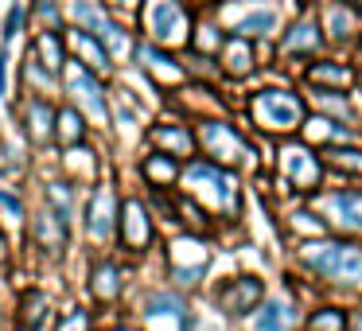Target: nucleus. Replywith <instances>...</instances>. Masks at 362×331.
<instances>
[{
    "instance_id": "22",
    "label": "nucleus",
    "mask_w": 362,
    "mask_h": 331,
    "mask_svg": "<svg viewBox=\"0 0 362 331\" xmlns=\"http://www.w3.org/2000/svg\"><path fill=\"white\" fill-rule=\"evenodd\" d=\"M152 144L156 149H168V152H175V156H191V133L183 125H156L152 129Z\"/></svg>"
},
{
    "instance_id": "32",
    "label": "nucleus",
    "mask_w": 362,
    "mask_h": 331,
    "mask_svg": "<svg viewBox=\"0 0 362 331\" xmlns=\"http://www.w3.org/2000/svg\"><path fill=\"white\" fill-rule=\"evenodd\" d=\"M148 315H183V300L172 292H156L148 300Z\"/></svg>"
},
{
    "instance_id": "10",
    "label": "nucleus",
    "mask_w": 362,
    "mask_h": 331,
    "mask_svg": "<svg viewBox=\"0 0 362 331\" xmlns=\"http://www.w3.org/2000/svg\"><path fill=\"white\" fill-rule=\"evenodd\" d=\"M121 238H125V245L133 253H141V250H148V242H152V219H148V211H144V203L141 199H129L125 207H121Z\"/></svg>"
},
{
    "instance_id": "16",
    "label": "nucleus",
    "mask_w": 362,
    "mask_h": 331,
    "mask_svg": "<svg viewBox=\"0 0 362 331\" xmlns=\"http://www.w3.org/2000/svg\"><path fill=\"white\" fill-rule=\"evenodd\" d=\"M71 47L78 51L82 55V63L90 66V71H110V51L102 47V40H98V35H90V32H82V28H74L71 32Z\"/></svg>"
},
{
    "instance_id": "36",
    "label": "nucleus",
    "mask_w": 362,
    "mask_h": 331,
    "mask_svg": "<svg viewBox=\"0 0 362 331\" xmlns=\"http://www.w3.org/2000/svg\"><path fill=\"white\" fill-rule=\"evenodd\" d=\"M43 304H47V300H43L40 292H35V296L28 300V312H24V320H28V323H40V320H43Z\"/></svg>"
},
{
    "instance_id": "34",
    "label": "nucleus",
    "mask_w": 362,
    "mask_h": 331,
    "mask_svg": "<svg viewBox=\"0 0 362 331\" xmlns=\"http://www.w3.org/2000/svg\"><path fill=\"white\" fill-rule=\"evenodd\" d=\"M47 199H51V211L59 214V219H71V187L66 183H51L47 187Z\"/></svg>"
},
{
    "instance_id": "44",
    "label": "nucleus",
    "mask_w": 362,
    "mask_h": 331,
    "mask_svg": "<svg viewBox=\"0 0 362 331\" xmlns=\"http://www.w3.org/2000/svg\"><path fill=\"white\" fill-rule=\"evenodd\" d=\"M113 4H129V0H113Z\"/></svg>"
},
{
    "instance_id": "28",
    "label": "nucleus",
    "mask_w": 362,
    "mask_h": 331,
    "mask_svg": "<svg viewBox=\"0 0 362 331\" xmlns=\"http://www.w3.org/2000/svg\"><path fill=\"white\" fill-rule=\"evenodd\" d=\"M304 133L312 137V141H346V129H339L335 121H327V117H315V121H308L304 125Z\"/></svg>"
},
{
    "instance_id": "14",
    "label": "nucleus",
    "mask_w": 362,
    "mask_h": 331,
    "mask_svg": "<svg viewBox=\"0 0 362 331\" xmlns=\"http://www.w3.org/2000/svg\"><path fill=\"white\" fill-rule=\"evenodd\" d=\"M323 28H327V35L335 43H351L354 35H358V28H362V20H358V12L354 8H346V4H327V12H323Z\"/></svg>"
},
{
    "instance_id": "41",
    "label": "nucleus",
    "mask_w": 362,
    "mask_h": 331,
    "mask_svg": "<svg viewBox=\"0 0 362 331\" xmlns=\"http://www.w3.org/2000/svg\"><path fill=\"white\" fill-rule=\"evenodd\" d=\"M199 331H222L218 323H199Z\"/></svg>"
},
{
    "instance_id": "21",
    "label": "nucleus",
    "mask_w": 362,
    "mask_h": 331,
    "mask_svg": "<svg viewBox=\"0 0 362 331\" xmlns=\"http://www.w3.org/2000/svg\"><path fill=\"white\" fill-rule=\"evenodd\" d=\"M35 242H40L47 253H59V250H63V242H66V222L59 219L55 211H47L40 222H35Z\"/></svg>"
},
{
    "instance_id": "5",
    "label": "nucleus",
    "mask_w": 362,
    "mask_h": 331,
    "mask_svg": "<svg viewBox=\"0 0 362 331\" xmlns=\"http://www.w3.org/2000/svg\"><path fill=\"white\" fill-rule=\"evenodd\" d=\"M199 141H203L206 156H214L218 164H238L242 156H250L245 141L234 133V125H226V121H203V125H199Z\"/></svg>"
},
{
    "instance_id": "2",
    "label": "nucleus",
    "mask_w": 362,
    "mask_h": 331,
    "mask_svg": "<svg viewBox=\"0 0 362 331\" xmlns=\"http://www.w3.org/2000/svg\"><path fill=\"white\" fill-rule=\"evenodd\" d=\"M187 191L191 199L206 207V211H218V214H238V183L230 172H222L218 164H206V160H191L187 172Z\"/></svg>"
},
{
    "instance_id": "35",
    "label": "nucleus",
    "mask_w": 362,
    "mask_h": 331,
    "mask_svg": "<svg viewBox=\"0 0 362 331\" xmlns=\"http://www.w3.org/2000/svg\"><path fill=\"white\" fill-rule=\"evenodd\" d=\"M55 331H90V312H71Z\"/></svg>"
},
{
    "instance_id": "6",
    "label": "nucleus",
    "mask_w": 362,
    "mask_h": 331,
    "mask_svg": "<svg viewBox=\"0 0 362 331\" xmlns=\"http://www.w3.org/2000/svg\"><path fill=\"white\" fill-rule=\"evenodd\" d=\"M323 226H339L346 234H362V191H331L320 199Z\"/></svg>"
},
{
    "instance_id": "17",
    "label": "nucleus",
    "mask_w": 362,
    "mask_h": 331,
    "mask_svg": "<svg viewBox=\"0 0 362 331\" xmlns=\"http://www.w3.org/2000/svg\"><path fill=\"white\" fill-rule=\"evenodd\" d=\"M320 43H323V35L315 28V20H300L284 35V55H312V51H320Z\"/></svg>"
},
{
    "instance_id": "37",
    "label": "nucleus",
    "mask_w": 362,
    "mask_h": 331,
    "mask_svg": "<svg viewBox=\"0 0 362 331\" xmlns=\"http://www.w3.org/2000/svg\"><path fill=\"white\" fill-rule=\"evenodd\" d=\"M20 16H24L20 8H12V12H8V24H4V35H16V32H20Z\"/></svg>"
},
{
    "instance_id": "43",
    "label": "nucleus",
    "mask_w": 362,
    "mask_h": 331,
    "mask_svg": "<svg viewBox=\"0 0 362 331\" xmlns=\"http://www.w3.org/2000/svg\"><path fill=\"white\" fill-rule=\"evenodd\" d=\"M113 331H136V327H113Z\"/></svg>"
},
{
    "instance_id": "15",
    "label": "nucleus",
    "mask_w": 362,
    "mask_h": 331,
    "mask_svg": "<svg viewBox=\"0 0 362 331\" xmlns=\"http://www.w3.org/2000/svg\"><path fill=\"white\" fill-rule=\"evenodd\" d=\"M292 323H296V308L288 296L265 300V308L257 312V331H288Z\"/></svg>"
},
{
    "instance_id": "42",
    "label": "nucleus",
    "mask_w": 362,
    "mask_h": 331,
    "mask_svg": "<svg viewBox=\"0 0 362 331\" xmlns=\"http://www.w3.org/2000/svg\"><path fill=\"white\" fill-rule=\"evenodd\" d=\"M354 331H362V312H358V323H354Z\"/></svg>"
},
{
    "instance_id": "39",
    "label": "nucleus",
    "mask_w": 362,
    "mask_h": 331,
    "mask_svg": "<svg viewBox=\"0 0 362 331\" xmlns=\"http://www.w3.org/2000/svg\"><path fill=\"white\" fill-rule=\"evenodd\" d=\"M195 47H214V35H211V28H203V35H199V40H195Z\"/></svg>"
},
{
    "instance_id": "1",
    "label": "nucleus",
    "mask_w": 362,
    "mask_h": 331,
    "mask_svg": "<svg viewBox=\"0 0 362 331\" xmlns=\"http://www.w3.org/2000/svg\"><path fill=\"white\" fill-rule=\"evenodd\" d=\"M300 257L315 269L320 277L335 284H362V250L354 242H323V238H312V242L300 245Z\"/></svg>"
},
{
    "instance_id": "12",
    "label": "nucleus",
    "mask_w": 362,
    "mask_h": 331,
    "mask_svg": "<svg viewBox=\"0 0 362 331\" xmlns=\"http://www.w3.org/2000/svg\"><path fill=\"white\" fill-rule=\"evenodd\" d=\"M66 86H71V94L78 98V102L86 105V110L94 113L98 121L110 117V110H105V94H102V86H98V79L86 71V66H71V71H66Z\"/></svg>"
},
{
    "instance_id": "31",
    "label": "nucleus",
    "mask_w": 362,
    "mask_h": 331,
    "mask_svg": "<svg viewBox=\"0 0 362 331\" xmlns=\"http://www.w3.org/2000/svg\"><path fill=\"white\" fill-rule=\"evenodd\" d=\"M102 47L110 51V59H125L129 55V35L121 32L117 24H110V28H105V35H102Z\"/></svg>"
},
{
    "instance_id": "13",
    "label": "nucleus",
    "mask_w": 362,
    "mask_h": 331,
    "mask_svg": "<svg viewBox=\"0 0 362 331\" xmlns=\"http://www.w3.org/2000/svg\"><path fill=\"white\" fill-rule=\"evenodd\" d=\"M136 59H141V63H144V71H148L156 82H164V86H172V82H183V66L175 63L172 55H164L160 47H152V43L136 47Z\"/></svg>"
},
{
    "instance_id": "29",
    "label": "nucleus",
    "mask_w": 362,
    "mask_h": 331,
    "mask_svg": "<svg viewBox=\"0 0 362 331\" xmlns=\"http://www.w3.org/2000/svg\"><path fill=\"white\" fill-rule=\"evenodd\" d=\"M308 79L312 82H331V86H346V82H351V71L331 66V63H315L312 71H308Z\"/></svg>"
},
{
    "instance_id": "40",
    "label": "nucleus",
    "mask_w": 362,
    "mask_h": 331,
    "mask_svg": "<svg viewBox=\"0 0 362 331\" xmlns=\"http://www.w3.org/2000/svg\"><path fill=\"white\" fill-rule=\"evenodd\" d=\"M0 94H4V51H0Z\"/></svg>"
},
{
    "instance_id": "8",
    "label": "nucleus",
    "mask_w": 362,
    "mask_h": 331,
    "mask_svg": "<svg viewBox=\"0 0 362 331\" xmlns=\"http://www.w3.org/2000/svg\"><path fill=\"white\" fill-rule=\"evenodd\" d=\"M261 300H265V284H261L257 277H238V281H230L226 289L218 292L222 312H230V315H250V312H257Z\"/></svg>"
},
{
    "instance_id": "26",
    "label": "nucleus",
    "mask_w": 362,
    "mask_h": 331,
    "mask_svg": "<svg viewBox=\"0 0 362 331\" xmlns=\"http://www.w3.org/2000/svg\"><path fill=\"white\" fill-rule=\"evenodd\" d=\"M74 20L82 24V32H94L98 40H102V35H105V28L113 24V20L105 16V12L98 8V4H90V0H74Z\"/></svg>"
},
{
    "instance_id": "11",
    "label": "nucleus",
    "mask_w": 362,
    "mask_h": 331,
    "mask_svg": "<svg viewBox=\"0 0 362 331\" xmlns=\"http://www.w3.org/2000/svg\"><path fill=\"white\" fill-rule=\"evenodd\" d=\"M117 219H121V211H117L113 187H98V195L90 199V211H86V230L98 238V242H105V238L113 234V222Z\"/></svg>"
},
{
    "instance_id": "24",
    "label": "nucleus",
    "mask_w": 362,
    "mask_h": 331,
    "mask_svg": "<svg viewBox=\"0 0 362 331\" xmlns=\"http://www.w3.org/2000/svg\"><path fill=\"white\" fill-rule=\"evenodd\" d=\"M35 63L51 74H63V40H59L55 32H43L40 40H35Z\"/></svg>"
},
{
    "instance_id": "30",
    "label": "nucleus",
    "mask_w": 362,
    "mask_h": 331,
    "mask_svg": "<svg viewBox=\"0 0 362 331\" xmlns=\"http://www.w3.org/2000/svg\"><path fill=\"white\" fill-rule=\"evenodd\" d=\"M327 164L339 172H362V152L354 149H327Z\"/></svg>"
},
{
    "instance_id": "3",
    "label": "nucleus",
    "mask_w": 362,
    "mask_h": 331,
    "mask_svg": "<svg viewBox=\"0 0 362 331\" xmlns=\"http://www.w3.org/2000/svg\"><path fill=\"white\" fill-rule=\"evenodd\" d=\"M250 113L265 133H292L304 125V102L288 90H257L250 102Z\"/></svg>"
},
{
    "instance_id": "18",
    "label": "nucleus",
    "mask_w": 362,
    "mask_h": 331,
    "mask_svg": "<svg viewBox=\"0 0 362 331\" xmlns=\"http://www.w3.org/2000/svg\"><path fill=\"white\" fill-rule=\"evenodd\" d=\"M230 28H234L242 40H250V35H265L276 28V12L273 8H253V12H230Z\"/></svg>"
},
{
    "instance_id": "27",
    "label": "nucleus",
    "mask_w": 362,
    "mask_h": 331,
    "mask_svg": "<svg viewBox=\"0 0 362 331\" xmlns=\"http://www.w3.org/2000/svg\"><path fill=\"white\" fill-rule=\"evenodd\" d=\"M144 175H148L156 187H168V183L180 175V168H175V160L168 156V152H156V156H148L144 160Z\"/></svg>"
},
{
    "instance_id": "23",
    "label": "nucleus",
    "mask_w": 362,
    "mask_h": 331,
    "mask_svg": "<svg viewBox=\"0 0 362 331\" xmlns=\"http://www.w3.org/2000/svg\"><path fill=\"white\" fill-rule=\"evenodd\" d=\"M90 292H94L98 300H113L121 292V269L113 265V261H102V265L90 273Z\"/></svg>"
},
{
    "instance_id": "7",
    "label": "nucleus",
    "mask_w": 362,
    "mask_h": 331,
    "mask_svg": "<svg viewBox=\"0 0 362 331\" xmlns=\"http://www.w3.org/2000/svg\"><path fill=\"white\" fill-rule=\"evenodd\" d=\"M206 261H211V253L199 238H180L172 245V277L180 284H195L206 273Z\"/></svg>"
},
{
    "instance_id": "19",
    "label": "nucleus",
    "mask_w": 362,
    "mask_h": 331,
    "mask_svg": "<svg viewBox=\"0 0 362 331\" xmlns=\"http://www.w3.org/2000/svg\"><path fill=\"white\" fill-rule=\"evenodd\" d=\"M55 113H59V110H51L43 98L28 102V110H24V117H28V137H32V141H51V137H55Z\"/></svg>"
},
{
    "instance_id": "20",
    "label": "nucleus",
    "mask_w": 362,
    "mask_h": 331,
    "mask_svg": "<svg viewBox=\"0 0 362 331\" xmlns=\"http://www.w3.org/2000/svg\"><path fill=\"white\" fill-rule=\"evenodd\" d=\"M222 66H226V74H234V79H245V74L253 71V47H250V40H242V35L226 40V47H222Z\"/></svg>"
},
{
    "instance_id": "33",
    "label": "nucleus",
    "mask_w": 362,
    "mask_h": 331,
    "mask_svg": "<svg viewBox=\"0 0 362 331\" xmlns=\"http://www.w3.org/2000/svg\"><path fill=\"white\" fill-rule=\"evenodd\" d=\"M312 331H346V315L339 308H323L312 315Z\"/></svg>"
},
{
    "instance_id": "9",
    "label": "nucleus",
    "mask_w": 362,
    "mask_h": 331,
    "mask_svg": "<svg viewBox=\"0 0 362 331\" xmlns=\"http://www.w3.org/2000/svg\"><path fill=\"white\" fill-rule=\"evenodd\" d=\"M281 168L300 191H312L315 183H320V175H323L320 156H312V149H304V144H288V149L281 152Z\"/></svg>"
},
{
    "instance_id": "25",
    "label": "nucleus",
    "mask_w": 362,
    "mask_h": 331,
    "mask_svg": "<svg viewBox=\"0 0 362 331\" xmlns=\"http://www.w3.org/2000/svg\"><path fill=\"white\" fill-rule=\"evenodd\" d=\"M55 137L66 144V149H78L82 137H86L82 113H78V110H59V113H55Z\"/></svg>"
},
{
    "instance_id": "38",
    "label": "nucleus",
    "mask_w": 362,
    "mask_h": 331,
    "mask_svg": "<svg viewBox=\"0 0 362 331\" xmlns=\"http://www.w3.org/2000/svg\"><path fill=\"white\" fill-rule=\"evenodd\" d=\"M0 207L12 211V214H20V199H12V195H0Z\"/></svg>"
},
{
    "instance_id": "4",
    "label": "nucleus",
    "mask_w": 362,
    "mask_h": 331,
    "mask_svg": "<svg viewBox=\"0 0 362 331\" xmlns=\"http://www.w3.org/2000/svg\"><path fill=\"white\" fill-rule=\"evenodd\" d=\"M144 32L160 47H175V43H187L191 20L180 0H144Z\"/></svg>"
}]
</instances>
